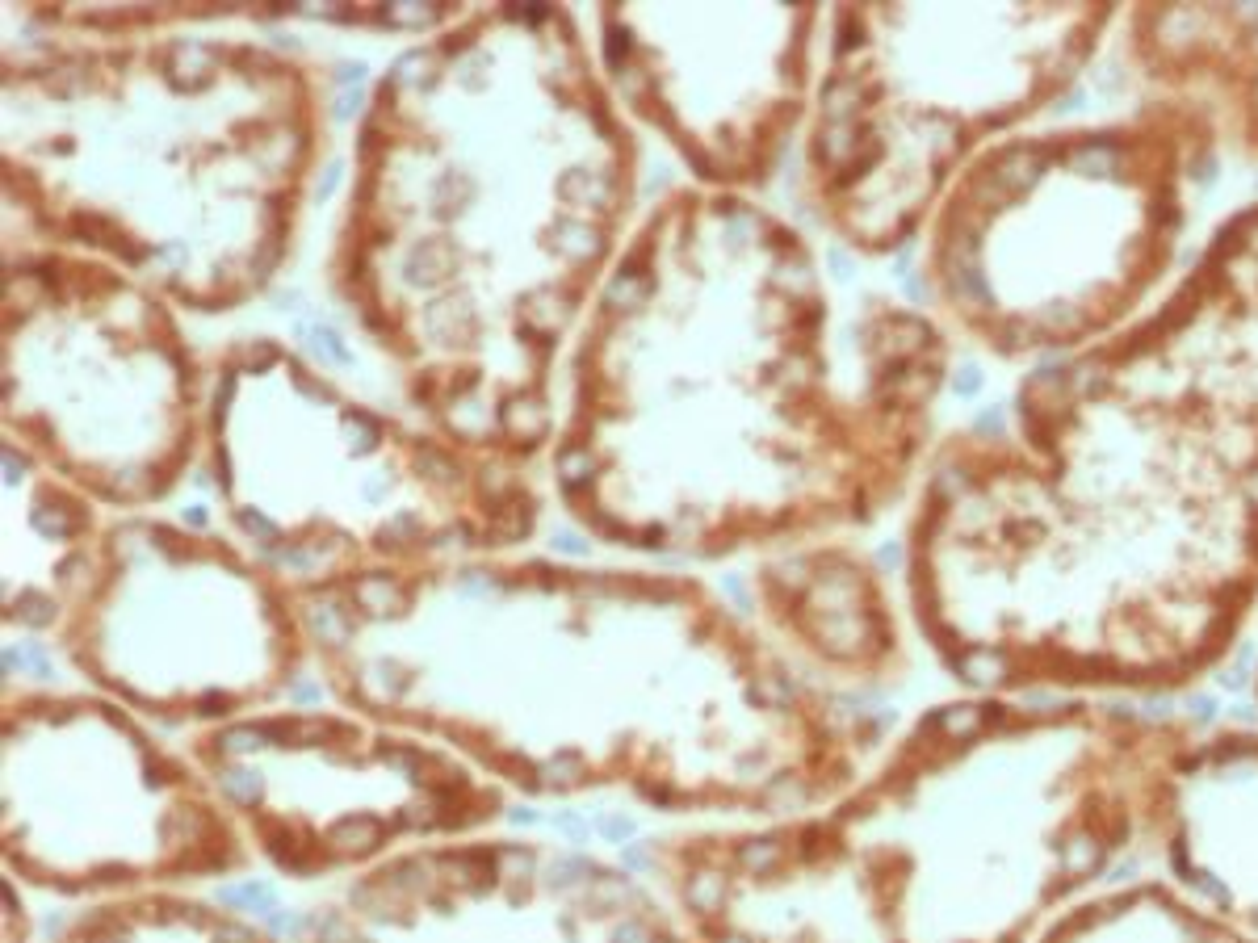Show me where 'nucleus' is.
<instances>
[{"instance_id": "obj_1", "label": "nucleus", "mask_w": 1258, "mask_h": 943, "mask_svg": "<svg viewBox=\"0 0 1258 943\" xmlns=\"http://www.w3.org/2000/svg\"><path fill=\"white\" fill-rule=\"evenodd\" d=\"M906 604L973 696H1175L1258 617V411L1103 365H1032L1007 428L927 457Z\"/></svg>"}, {"instance_id": "obj_2", "label": "nucleus", "mask_w": 1258, "mask_h": 943, "mask_svg": "<svg viewBox=\"0 0 1258 943\" xmlns=\"http://www.w3.org/2000/svg\"><path fill=\"white\" fill-rule=\"evenodd\" d=\"M1183 721L965 692L810 814L638 860L697 943H1036L1141 843L1149 776Z\"/></svg>"}, {"instance_id": "obj_3", "label": "nucleus", "mask_w": 1258, "mask_h": 943, "mask_svg": "<svg viewBox=\"0 0 1258 943\" xmlns=\"http://www.w3.org/2000/svg\"><path fill=\"white\" fill-rule=\"evenodd\" d=\"M1217 156L1204 114L1166 97L1007 135L931 214L927 298L994 361L1091 353L1149 311Z\"/></svg>"}, {"instance_id": "obj_4", "label": "nucleus", "mask_w": 1258, "mask_h": 943, "mask_svg": "<svg viewBox=\"0 0 1258 943\" xmlns=\"http://www.w3.org/2000/svg\"><path fill=\"white\" fill-rule=\"evenodd\" d=\"M1124 5H915L835 13L818 89V210L864 252H894L952 181L1091 72Z\"/></svg>"}, {"instance_id": "obj_5", "label": "nucleus", "mask_w": 1258, "mask_h": 943, "mask_svg": "<svg viewBox=\"0 0 1258 943\" xmlns=\"http://www.w3.org/2000/svg\"><path fill=\"white\" fill-rule=\"evenodd\" d=\"M5 864L38 889L122 893L248 868L231 809L118 705L9 696Z\"/></svg>"}, {"instance_id": "obj_6", "label": "nucleus", "mask_w": 1258, "mask_h": 943, "mask_svg": "<svg viewBox=\"0 0 1258 943\" xmlns=\"http://www.w3.org/2000/svg\"><path fill=\"white\" fill-rule=\"evenodd\" d=\"M294 591L202 533L122 524L72 617L76 667L164 721H240L294 684L307 617Z\"/></svg>"}, {"instance_id": "obj_7", "label": "nucleus", "mask_w": 1258, "mask_h": 943, "mask_svg": "<svg viewBox=\"0 0 1258 943\" xmlns=\"http://www.w3.org/2000/svg\"><path fill=\"white\" fill-rule=\"evenodd\" d=\"M193 763L294 881L374 864L403 839L470 835L504 814L500 788L449 751L340 713H269L210 726Z\"/></svg>"}, {"instance_id": "obj_8", "label": "nucleus", "mask_w": 1258, "mask_h": 943, "mask_svg": "<svg viewBox=\"0 0 1258 943\" xmlns=\"http://www.w3.org/2000/svg\"><path fill=\"white\" fill-rule=\"evenodd\" d=\"M1141 843L1158 876L1258 935V730L1183 721L1149 776Z\"/></svg>"}, {"instance_id": "obj_9", "label": "nucleus", "mask_w": 1258, "mask_h": 943, "mask_svg": "<svg viewBox=\"0 0 1258 943\" xmlns=\"http://www.w3.org/2000/svg\"><path fill=\"white\" fill-rule=\"evenodd\" d=\"M1091 357L1258 411V202L1233 210L1196 265Z\"/></svg>"}, {"instance_id": "obj_10", "label": "nucleus", "mask_w": 1258, "mask_h": 943, "mask_svg": "<svg viewBox=\"0 0 1258 943\" xmlns=\"http://www.w3.org/2000/svg\"><path fill=\"white\" fill-rule=\"evenodd\" d=\"M764 621L785 654L835 692L898 684L910 646L881 566L843 541H814L755 575Z\"/></svg>"}, {"instance_id": "obj_11", "label": "nucleus", "mask_w": 1258, "mask_h": 943, "mask_svg": "<svg viewBox=\"0 0 1258 943\" xmlns=\"http://www.w3.org/2000/svg\"><path fill=\"white\" fill-rule=\"evenodd\" d=\"M1116 42L1141 97L1191 105L1258 168V5H1124Z\"/></svg>"}, {"instance_id": "obj_12", "label": "nucleus", "mask_w": 1258, "mask_h": 943, "mask_svg": "<svg viewBox=\"0 0 1258 943\" xmlns=\"http://www.w3.org/2000/svg\"><path fill=\"white\" fill-rule=\"evenodd\" d=\"M1036 943H1258L1166 876L1095 889L1057 914Z\"/></svg>"}, {"instance_id": "obj_13", "label": "nucleus", "mask_w": 1258, "mask_h": 943, "mask_svg": "<svg viewBox=\"0 0 1258 943\" xmlns=\"http://www.w3.org/2000/svg\"><path fill=\"white\" fill-rule=\"evenodd\" d=\"M59 943H277L252 918L189 897H135L84 910Z\"/></svg>"}, {"instance_id": "obj_14", "label": "nucleus", "mask_w": 1258, "mask_h": 943, "mask_svg": "<svg viewBox=\"0 0 1258 943\" xmlns=\"http://www.w3.org/2000/svg\"><path fill=\"white\" fill-rule=\"evenodd\" d=\"M1254 700H1258V675H1254Z\"/></svg>"}]
</instances>
